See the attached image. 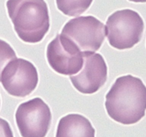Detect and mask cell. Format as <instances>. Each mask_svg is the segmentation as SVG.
Listing matches in <instances>:
<instances>
[{
  "mask_svg": "<svg viewBox=\"0 0 146 137\" xmlns=\"http://www.w3.org/2000/svg\"><path fill=\"white\" fill-rule=\"evenodd\" d=\"M105 98L108 114L116 122L131 125L145 115L146 86L139 78L131 75L117 78Z\"/></svg>",
  "mask_w": 146,
  "mask_h": 137,
  "instance_id": "obj_1",
  "label": "cell"
},
{
  "mask_svg": "<svg viewBox=\"0 0 146 137\" xmlns=\"http://www.w3.org/2000/svg\"><path fill=\"white\" fill-rule=\"evenodd\" d=\"M8 15L22 41L36 43L50 29V15L44 0H8Z\"/></svg>",
  "mask_w": 146,
  "mask_h": 137,
  "instance_id": "obj_2",
  "label": "cell"
},
{
  "mask_svg": "<svg viewBox=\"0 0 146 137\" xmlns=\"http://www.w3.org/2000/svg\"><path fill=\"white\" fill-rule=\"evenodd\" d=\"M143 19L137 12L122 9L110 15L106 22V36L110 45L117 50L132 48L141 39Z\"/></svg>",
  "mask_w": 146,
  "mask_h": 137,
  "instance_id": "obj_3",
  "label": "cell"
},
{
  "mask_svg": "<svg viewBox=\"0 0 146 137\" xmlns=\"http://www.w3.org/2000/svg\"><path fill=\"white\" fill-rule=\"evenodd\" d=\"M61 34L72 41L82 53H95L105 40L106 29L104 24L95 17L84 16L68 21Z\"/></svg>",
  "mask_w": 146,
  "mask_h": 137,
  "instance_id": "obj_4",
  "label": "cell"
},
{
  "mask_svg": "<svg viewBox=\"0 0 146 137\" xmlns=\"http://www.w3.org/2000/svg\"><path fill=\"white\" fill-rule=\"evenodd\" d=\"M15 118L22 137H45L51 125L52 114L42 98H35L19 106Z\"/></svg>",
  "mask_w": 146,
  "mask_h": 137,
  "instance_id": "obj_5",
  "label": "cell"
},
{
  "mask_svg": "<svg viewBox=\"0 0 146 137\" xmlns=\"http://www.w3.org/2000/svg\"><path fill=\"white\" fill-rule=\"evenodd\" d=\"M38 81V73L35 66L22 58L11 60L2 70L0 80L9 95L18 98L32 94Z\"/></svg>",
  "mask_w": 146,
  "mask_h": 137,
  "instance_id": "obj_6",
  "label": "cell"
},
{
  "mask_svg": "<svg viewBox=\"0 0 146 137\" xmlns=\"http://www.w3.org/2000/svg\"><path fill=\"white\" fill-rule=\"evenodd\" d=\"M47 58L50 67L63 76H74L83 65V53L72 41L62 34L48 44Z\"/></svg>",
  "mask_w": 146,
  "mask_h": 137,
  "instance_id": "obj_7",
  "label": "cell"
},
{
  "mask_svg": "<svg viewBox=\"0 0 146 137\" xmlns=\"http://www.w3.org/2000/svg\"><path fill=\"white\" fill-rule=\"evenodd\" d=\"M83 65L78 74L70 76L73 86L84 94L96 93L108 79V67L99 53H83Z\"/></svg>",
  "mask_w": 146,
  "mask_h": 137,
  "instance_id": "obj_8",
  "label": "cell"
},
{
  "mask_svg": "<svg viewBox=\"0 0 146 137\" xmlns=\"http://www.w3.org/2000/svg\"><path fill=\"white\" fill-rule=\"evenodd\" d=\"M95 130L90 121L80 114L62 117L57 126L56 137H95Z\"/></svg>",
  "mask_w": 146,
  "mask_h": 137,
  "instance_id": "obj_9",
  "label": "cell"
},
{
  "mask_svg": "<svg viewBox=\"0 0 146 137\" xmlns=\"http://www.w3.org/2000/svg\"><path fill=\"white\" fill-rule=\"evenodd\" d=\"M93 0H56L57 9L64 15L77 17L82 15L92 5Z\"/></svg>",
  "mask_w": 146,
  "mask_h": 137,
  "instance_id": "obj_10",
  "label": "cell"
},
{
  "mask_svg": "<svg viewBox=\"0 0 146 137\" xmlns=\"http://www.w3.org/2000/svg\"><path fill=\"white\" fill-rule=\"evenodd\" d=\"M17 58L16 53L9 44L0 39V80L2 70L5 66L12 60Z\"/></svg>",
  "mask_w": 146,
  "mask_h": 137,
  "instance_id": "obj_11",
  "label": "cell"
},
{
  "mask_svg": "<svg viewBox=\"0 0 146 137\" xmlns=\"http://www.w3.org/2000/svg\"><path fill=\"white\" fill-rule=\"evenodd\" d=\"M0 137H14L9 123L2 118H0Z\"/></svg>",
  "mask_w": 146,
  "mask_h": 137,
  "instance_id": "obj_12",
  "label": "cell"
},
{
  "mask_svg": "<svg viewBox=\"0 0 146 137\" xmlns=\"http://www.w3.org/2000/svg\"><path fill=\"white\" fill-rule=\"evenodd\" d=\"M130 2H136V3H145L146 2V0H129Z\"/></svg>",
  "mask_w": 146,
  "mask_h": 137,
  "instance_id": "obj_13",
  "label": "cell"
}]
</instances>
